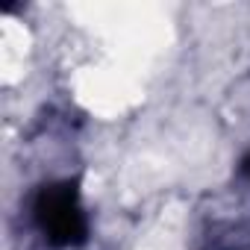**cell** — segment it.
Wrapping results in <instances>:
<instances>
[{
    "mask_svg": "<svg viewBox=\"0 0 250 250\" xmlns=\"http://www.w3.org/2000/svg\"><path fill=\"white\" fill-rule=\"evenodd\" d=\"M244 174H247V177H250V156H247V159H244Z\"/></svg>",
    "mask_w": 250,
    "mask_h": 250,
    "instance_id": "cell-2",
    "label": "cell"
},
{
    "mask_svg": "<svg viewBox=\"0 0 250 250\" xmlns=\"http://www.w3.org/2000/svg\"><path fill=\"white\" fill-rule=\"evenodd\" d=\"M33 218L44 238L56 247H74L85 238V212L80 206L77 188L71 183H53L44 186L42 194L33 203Z\"/></svg>",
    "mask_w": 250,
    "mask_h": 250,
    "instance_id": "cell-1",
    "label": "cell"
}]
</instances>
